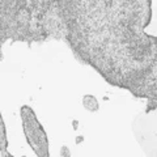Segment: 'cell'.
Listing matches in <instances>:
<instances>
[{"mask_svg":"<svg viewBox=\"0 0 157 157\" xmlns=\"http://www.w3.org/2000/svg\"><path fill=\"white\" fill-rule=\"evenodd\" d=\"M82 106L89 113H97L100 110V101L97 100L96 96L93 94H85L82 97Z\"/></svg>","mask_w":157,"mask_h":157,"instance_id":"obj_4","label":"cell"},{"mask_svg":"<svg viewBox=\"0 0 157 157\" xmlns=\"http://www.w3.org/2000/svg\"><path fill=\"white\" fill-rule=\"evenodd\" d=\"M2 157H16V156H13L9 151H4L2 152ZM20 157H26V156H20Z\"/></svg>","mask_w":157,"mask_h":157,"instance_id":"obj_7","label":"cell"},{"mask_svg":"<svg viewBox=\"0 0 157 157\" xmlns=\"http://www.w3.org/2000/svg\"><path fill=\"white\" fill-rule=\"evenodd\" d=\"M70 148H68L67 145H63L60 148V156L62 157H71V153H70Z\"/></svg>","mask_w":157,"mask_h":157,"instance_id":"obj_6","label":"cell"},{"mask_svg":"<svg viewBox=\"0 0 157 157\" xmlns=\"http://www.w3.org/2000/svg\"><path fill=\"white\" fill-rule=\"evenodd\" d=\"M20 117L22 123V132L28 145L37 157H50L48 136L45 127L39 122L36 111L29 105H22L20 109Z\"/></svg>","mask_w":157,"mask_h":157,"instance_id":"obj_3","label":"cell"},{"mask_svg":"<svg viewBox=\"0 0 157 157\" xmlns=\"http://www.w3.org/2000/svg\"><path fill=\"white\" fill-rule=\"evenodd\" d=\"M8 145H9V141L7 136V126L2 115V111H0V153L4 151H8Z\"/></svg>","mask_w":157,"mask_h":157,"instance_id":"obj_5","label":"cell"},{"mask_svg":"<svg viewBox=\"0 0 157 157\" xmlns=\"http://www.w3.org/2000/svg\"><path fill=\"white\" fill-rule=\"evenodd\" d=\"M67 0H0V62L6 46L25 43L28 48L62 34V12Z\"/></svg>","mask_w":157,"mask_h":157,"instance_id":"obj_2","label":"cell"},{"mask_svg":"<svg viewBox=\"0 0 157 157\" xmlns=\"http://www.w3.org/2000/svg\"><path fill=\"white\" fill-rule=\"evenodd\" d=\"M152 0H67L60 41L109 85L157 109V36L147 33Z\"/></svg>","mask_w":157,"mask_h":157,"instance_id":"obj_1","label":"cell"}]
</instances>
